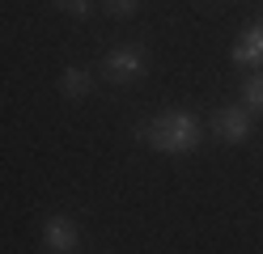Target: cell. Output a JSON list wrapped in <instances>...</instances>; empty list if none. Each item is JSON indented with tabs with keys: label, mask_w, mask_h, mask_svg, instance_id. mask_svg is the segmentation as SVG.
I'll return each mask as SVG.
<instances>
[{
	"label": "cell",
	"mask_w": 263,
	"mask_h": 254,
	"mask_svg": "<svg viewBox=\"0 0 263 254\" xmlns=\"http://www.w3.org/2000/svg\"><path fill=\"white\" fill-rule=\"evenodd\" d=\"M132 135H136L140 144H149L153 152H166V157H187V152L200 148L204 123H200L191 110L170 106V110H161V114H153V119H140V123L132 127Z\"/></svg>",
	"instance_id": "6da1fadb"
},
{
	"label": "cell",
	"mask_w": 263,
	"mask_h": 254,
	"mask_svg": "<svg viewBox=\"0 0 263 254\" xmlns=\"http://www.w3.org/2000/svg\"><path fill=\"white\" fill-rule=\"evenodd\" d=\"M144 72H149V51H144L140 43H115L106 51V60H102V76L110 85H136Z\"/></svg>",
	"instance_id": "7a4b0ae2"
},
{
	"label": "cell",
	"mask_w": 263,
	"mask_h": 254,
	"mask_svg": "<svg viewBox=\"0 0 263 254\" xmlns=\"http://www.w3.org/2000/svg\"><path fill=\"white\" fill-rule=\"evenodd\" d=\"M212 135L225 144H246L251 140V110L246 106H221L212 114Z\"/></svg>",
	"instance_id": "3957f363"
},
{
	"label": "cell",
	"mask_w": 263,
	"mask_h": 254,
	"mask_svg": "<svg viewBox=\"0 0 263 254\" xmlns=\"http://www.w3.org/2000/svg\"><path fill=\"white\" fill-rule=\"evenodd\" d=\"M77 237H81V229H77L72 216H47V225H43V242H47V250L72 254V250H77Z\"/></svg>",
	"instance_id": "277c9868"
},
{
	"label": "cell",
	"mask_w": 263,
	"mask_h": 254,
	"mask_svg": "<svg viewBox=\"0 0 263 254\" xmlns=\"http://www.w3.org/2000/svg\"><path fill=\"white\" fill-rule=\"evenodd\" d=\"M229 60H234V68H259V64H263V22H255V26L234 43Z\"/></svg>",
	"instance_id": "5b68a950"
},
{
	"label": "cell",
	"mask_w": 263,
	"mask_h": 254,
	"mask_svg": "<svg viewBox=\"0 0 263 254\" xmlns=\"http://www.w3.org/2000/svg\"><path fill=\"white\" fill-rule=\"evenodd\" d=\"M60 93L64 97H68V102H81V97H89L93 93V72H89V68H64V72H60Z\"/></svg>",
	"instance_id": "8992f818"
},
{
	"label": "cell",
	"mask_w": 263,
	"mask_h": 254,
	"mask_svg": "<svg viewBox=\"0 0 263 254\" xmlns=\"http://www.w3.org/2000/svg\"><path fill=\"white\" fill-rule=\"evenodd\" d=\"M242 106L251 110V114H263V72H255V76L242 81Z\"/></svg>",
	"instance_id": "52a82bcc"
},
{
	"label": "cell",
	"mask_w": 263,
	"mask_h": 254,
	"mask_svg": "<svg viewBox=\"0 0 263 254\" xmlns=\"http://www.w3.org/2000/svg\"><path fill=\"white\" fill-rule=\"evenodd\" d=\"M102 13L115 17V22H127V17L140 13V0H102Z\"/></svg>",
	"instance_id": "ba28073f"
},
{
	"label": "cell",
	"mask_w": 263,
	"mask_h": 254,
	"mask_svg": "<svg viewBox=\"0 0 263 254\" xmlns=\"http://www.w3.org/2000/svg\"><path fill=\"white\" fill-rule=\"evenodd\" d=\"M55 9H64L68 17H77V22H85V17L93 13V0H51Z\"/></svg>",
	"instance_id": "9c48e42d"
}]
</instances>
